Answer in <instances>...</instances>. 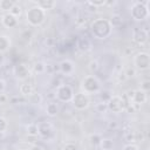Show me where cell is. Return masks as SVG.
<instances>
[{"label": "cell", "mask_w": 150, "mask_h": 150, "mask_svg": "<svg viewBox=\"0 0 150 150\" xmlns=\"http://www.w3.org/2000/svg\"><path fill=\"white\" fill-rule=\"evenodd\" d=\"M7 100H8L7 95L4 94V93H0V103L1 104H5V103H7Z\"/></svg>", "instance_id": "cell-34"}, {"label": "cell", "mask_w": 150, "mask_h": 150, "mask_svg": "<svg viewBox=\"0 0 150 150\" xmlns=\"http://www.w3.org/2000/svg\"><path fill=\"white\" fill-rule=\"evenodd\" d=\"M16 2L14 0H1L0 1V9L4 11V12H7L9 13L11 9L13 8V6L15 5Z\"/></svg>", "instance_id": "cell-20"}, {"label": "cell", "mask_w": 150, "mask_h": 150, "mask_svg": "<svg viewBox=\"0 0 150 150\" xmlns=\"http://www.w3.org/2000/svg\"><path fill=\"white\" fill-rule=\"evenodd\" d=\"M1 23L6 28H15L18 26V18L12 15L11 13H5L1 16Z\"/></svg>", "instance_id": "cell-13"}, {"label": "cell", "mask_w": 150, "mask_h": 150, "mask_svg": "<svg viewBox=\"0 0 150 150\" xmlns=\"http://www.w3.org/2000/svg\"><path fill=\"white\" fill-rule=\"evenodd\" d=\"M100 146L102 150H112L114 146V142L110 138H102L100 142Z\"/></svg>", "instance_id": "cell-22"}, {"label": "cell", "mask_w": 150, "mask_h": 150, "mask_svg": "<svg viewBox=\"0 0 150 150\" xmlns=\"http://www.w3.org/2000/svg\"><path fill=\"white\" fill-rule=\"evenodd\" d=\"M35 5L39 6L41 9H43L46 12V11L53 9L56 6V1H53V0H41V1H36Z\"/></svg>", "instance_id": "cell-18"}, {"label": "cell", "mask_w": 150, "mask_h": 150, "mask_svg": "<svg viewBox=\"0 0 150 150\" xmlns=\"http://www.w3.org/2000/svg\"><path fill=\"white\" fill-rule=\"evenodd\" d=\"M13 73L15 75V77L19 79V80H26L29 76V69L23 63H18L16 66H14Z\"/></svg>", "instance_id": "cell-10"}, {"label": "cell", "mask_w": 150, "mask_h": 150, "mask_svg": "<svg viewBox=\"0 0 150 150\" xmlns=\"http://www.w3.org/2000/svg\"><path fill=\"white\" fill-rule=\"evenodd\" d=\"M89 5H91L93 7H98V6H103V5H105V1L104 0H100V1H87Z\"/></svg>", "instance_id": "cell-32"}, {"label": "cell", "mask_w": 150, "mask_h": 150, "mask_svg": "<svg viewBox=\"0 0 150 150\" xmlns=\"http://www.w3.org/2000/svg\"><path fill=\"white\" fill-rule=\"evenodd\" d=\"M30 150H43L40 145H33L32 148H30Z\"/></svg>", "instance_id": "cell-36"}, {"label": "cell", "mask_w": 150, "mask_h": 150, "mask_svg": "<svg viewBox=\"0 0 150 150\" xmlns=\"http://www.w3.org/2000/svg\"><path fill=\"white\" fill-rule=\"evenodd\" d=\"M74 69H75L74 63L70 60H63V61H61V63H60V70H61L62 74L70 75V74L74 73Z\"/></svg>", "instance_id": "cell-15"}, {"label": "cell", "mask_w": 150, "mask_h": 150, "mask_svg": "<svg viewBox=\"0 0 150 150\" xmlns=\"http://www.w3.org/2000/svg\"><path fill=\"white\" fill-rule=\"evenodd\" d=\"M149 84H150V82H149L148 80H146V81H144V82L142 83V86H141V89H142L143 91H145V93H146V91L149 90Z\"/></svg>", "instance_id": "cell-33"}, {"label": "cell", "mask_w": 150, "mask_h": 150, "mask_svg": "<svg viewBox=\"0 0 150 150\" xmlns=\"http://www.w3.org/2000/svg\"><path fill=\"white\" fill-rule=\"evenodd\" d=\"M39 136L42 138H50L55 134V127L50 121H42L38 123Z\"/></svg>", "instance_id": "cell-9"}, {"label": "cell", "mask_w": 150, "mask_h": 150, "mask_svg": "<svg viewBox=\"0 0 150 150\" xmlns=\"http://www.w3.org/2000/svg\"><path fill=\"white\" fill-rule=\"evenodd\" d=\"M12 46V40L8 35H0V54L6 53Z\"/></svg>", "instance_id": "cell-16"}, {"label": "cell", "mask_w": 150, "mask_h": 150, "mask_svg": "<svg viewBox=\"0 0 150 150\" xmlns=\"http://www.w3.org/2000/svg\"><path fill=\"white\" fill-rule=\"evenodd\" d=\"M90 33L97 40H105L112 33V27L109 22V19L98 18L90 23Z\"/></svg>", "instance_id": "cell-1"}, {"label": "cell", "mask_w": 150, "mask_h": 150, "mask_svg": "<svg viewBox=\"0 0 150 150\" xmlns=\"http://www.w3.org/2000/svg\"><path fill=\"white\" fill-rule=\"evenodd\" d=\"M76 47H77V49L80 52L86 53V52H88V50L91 49V42H90V40L88 38L81 36V38H79V40L76 42Z\"/></svg>", "instance_id": "cell-14"}, {"label": "cell", "mask_w": 150, "mask_h": 150, "mask_svg": "<svg viewBox=\"0 0 150 150\" xmlns=\"http://www.w3.org/2000/svg\"><path fill=\"white\" fill-rule=\"evenodd\" d=\"M70 103L73 104V107L76 109V110H86L89 108L90 105V98H89V95L84 94L83 91H79V93H75Z\"/></svg>", "instance_id": "cell-6"}, {"label": "cell", "mask_w": 150, "mask_h": 150, "mask_svg": "<svg viewBox=\"0 0 150 150\" xmlns=\"http://www.w3.org/2000/svg\"><path fill=\"white\" fill-rule=\"evenodd\" d=\"M12 15H14V16H20L21 15V13H22V7L19 5V4H15L14 6H13V8L11 9V12H9Z\"/></svg>", "instance_id": "cell-25"}, {"label": "cell", "mask_w": 150, "mask_h": 150, "mask_svg": "<svg viewBox=\"0 0 150 150\" xmlns=\"http://www.w3.org/2000/svg\"><path fill=\"white\" fill-rule=\"evenodd\" d=\"M55 96H56L57 101L63 102V103H68V102L71 101V98L74 96V90H73V88L69 84L63 83V84H60L56 88Z\"/></svg>", "instance_id": "cell-8"}, {"label": "cell", "mask_w": 150, "mask_h": 150, "mask_svg": "<svg viewBox=\"0 0 150 150\" xmlns=\"http://www.w3.org/2000/svg\"><path fill=\"white\" fill-rule=\"evenodd\" d=\"M20 150H30V148H22V149H20Z\"/></svg>", "instance_id": "cell-37"}, {"label": "cell", "mask_w": 150, "mask_h": 150, "mask_svg": "<svg viewBox=\"0 0 150 150\" xmlns=\"http://www.w3.org/2000/svg\"><path fill=\"white\" fill-rule=\"evenodd\" d=\"M101 139H102V137H101L98 134H91V135L89 136V141H90V143L94 144V145H100Z\"/></svg>", "instance_id": "cell-26"}, {"label": "cell", "mask_w": 150, "mask_h": 150, "mask_svg": "<svg viewBox=\"0 0 150 150\" xmlns=\"http://www.w3.org/2000/svg\"><path fill=\"white\" fill-rule=\"evenodd\" d=\"M89 70L90 71H93V73H95V71H97L98 70V68H100V64H98V62L96 61V60H93V61H90L89 62Z\"/></svg>", "instance_id": "cell-29"}, {"label": "cell", "mask_w": 150, "mask_h": 150, "mask_svg": "<svg viewBox=\"0 0 150 150\" xmlns=\"http://www.w3.org/2000/svg\"><path fill=\"white\" fill-rule=\"evenodd\" d=\"M122 150H139V148L136 144H134V143H128V144H125L123 146Z\"/></svg>", "instance_id": "cell-31"}, {"label": "cell", "mask_w": 150, "mask_h": 150, "mask_svg": "<svg viewBox=\"0 0 150 150\" xmlns=\"http://www.w3.org/2000/svg\"><path fill=\"white\" fill-rule=\"evenodd\" d=\"M8 128V122L5 117L0 116V134H4Z\"/></svg>", "instance_id": "cell-28"}, {"label": "cell", "mask_w": 150, "mask_h": 150, "mask_svg": "<svg viewBox=\"0 0 150 150\" xmlns=\"http://www.w3.org/2000/svg\"><path fill=\"white\" fill-rule=\"evenodd\" d=\"M109 22H110V25H111L112 28H118V27H121L122 23H123V18H122V15H120V14H114V15L111 16V19L109 20Z\"/></svg>", "instance_id": "cell-21"}, {"label": "cell", "mask_w": 150, "mask_h": 150, "mask_svg": "<svg viewBox=\"0 0 150 150\" xmlns=\"http://www.w3.org/2000/svg\"><path fill=\"white\" fill-rule=\"evenodd\" d=\"M26 20L30 26L39 27L46 20V12L41 9L39 6L34 5L28 9H26Z\"/></svg>", "instance_id": "cell-2"}, {"label": "cell", "mask_w": 150, "mask_h": 150, "mask_svg": "<svg viewBox=\"0 0 150 150\" xmlns=\"http://www.w3.org/2000/svg\"><path fill=\"white\" fill-rule=\"evenodd\" d=\"M95 110L97 112H105L108 110V107H107V102H102L100 101L98 103L95 104Z\"/></svg>", "instance_id": "cell-24"}, {"label": "cell", "mask_w": 150, "mask_h": 150, "mask_svg": "<svg viewBox=\"0 0 150 150\" xmlns=\"http://www.w3.org/2000/svg\"><path fill=\"white\" fill-rule=\"evenodd\" d=\"M81 89L84 94H95L101 90V83L95 75H87L81 81Z\"/></svg>", "instance_id": "cell-3"}, {"label": "cell", "mask_w": 150, "mask_h": 150, "mask_svg": "<svg viewBox=\"0 0 150 150\" xmlns=\"http://www.w3.org/2000/svg\"><path fill=\"white\" fill-rule=\"evenodd\" d=\"M59 110H60V108L56 102H48L46 105V112L49 117H55L59 114Z\"/></svg>", "instance_id": "cell-17"}, {"label": "cell", "mask_w": 150, "mask_h": 150, "mask_svg": "<svg viewBox=\"0 0 150 150\" xmlns=\"http://www.w3.org/2000/svg\"><path fill=\"white\" fill-rule=\"evenodd\" d=\"M130 15H131V19L135 20V21H144L150 16V13L146 9L144 2L136 1L131 5Z\"/></svg>", "instance_id": "cell-4"}, {"label": "cell", "mask_w": 150, "mask_h": 150, "mask_svg": "<svg viewBox=\"0 0 150 150\" xmlns=\"http://www.w3.org/2000/svg\"><path fill=\"white\" fill-rule=\"evenodd\" d=\"M146 93L143 91L142 89H137V90H132V95H131V100L132 103L131 104H137V105H142L143 103L146 102Z\"/></svg>", "instance_id": "cell-12"}, {"label": "cell", "mask_w": 150, "mask_h": 150, "mask_svg": "<svg viewBox=\"0 0 150 150\" xmlns=\"http://www.w3.org/2000/svg\"><path fill=\"white\" fill-rule=\"evenodd\" d=\"M5 89H6V82L2 79H0V93H4Z\"/></svg>", "instance_id": "cell-35"}, {"label": "cell", "mask_w": 150, "mask_h": 150, "mask_svg": "<svg viewBox=\"0 0 150 150\" xmlns=\"http://www.w3.org/2000/svg\"><path fill=\"white\" fill-rule=\"evenodd\" d=\"M62 150H79V146L75 143H66L63 145Z\"/></svg>", "instance_id": "cell-30"}, {"label": "cell", "mask_w": 150, "mask_h": 150, "mask_svg": "<svg viewBox=\"0 0 150 150\" xmlns=\"http://www.w3.org/2000/svg\"><path fill=\"white\" fill-rule=\"evenodd\" d=\"M45 70H46V66H45L43 62H36V63L34 64V71H35V73L41 74V73H43Z\"/></svg>", "instance_id": "cell-27"}, {"label": "cell", "mask_w": 150, "mask_h": 150, "mask_svg": "<svg viewBox=\"0 0 150 150\" xmlns=\"http://www.w3.org/2000/svg\"><path fill=\"white\" fill-rule=\"evenodd\" d=\"M148 36H149L148 30L144 29V28H135L134 32H132V39H134V41L137 42V43H139V45L144 43L148 40Z\"/></svg>", "instance_id": "cell-11"}, {"label": "cell", "mask_w": 150, "mask_h": 150, "mask_svg": "<svg viewBox=\"0 0 150 150\" xmlns=\"http://www.w3.org/2000/svg\"><path fill=\"white\" fill-rule=\"evenodd\" d=\"M27 135L28 136H38L39 135V130H38V123H30L27 125Z\"/></svg>", "instance_id": "cell-23"}, {"label": "cell", "mask_w": 150, "mask_h": 150, "mask_svg": "<svg viewBox=\"0 0 150 150\" xmlns=\"http://www.w3.org/2000/svg\"><path fill=\"white\" fill-rule=\"evenodd\" d=\"M20 94L22 96H26V97H30L33 95V86L30 83H22L20 86Z\"/></svg>", "instance_id": "cell-19"}, {"label": "cell", "mask_w": 150, "mask_h": 150, "mask_svg": "<svg viewBox=\"0 0 150 150\" xmlns=\"http://www.w3.org/2000/svg\"><path fill=\"white\" fill-rule=\"evenodd\" d=\"M107 107H108L109 111H111L114 114H120L127 108V102H125L123 96L112 95L109 98V101L107 102Z\"/></svg>", "instance_id": "cell-5"}, {"label": "cell", "mask_w": 150, "mask_h": 150, "mask_svg": "<svg viewBox=\"0 0 150 150\" xmlns=\"http://www.w3.org/2000/svg\"><path fill=\"white\" fill-rule=\"evenodd\" d=\"M134 67L139 71L148 70L150 68V55L146 52H139L134 56Z\"/></svg>", "instance_id": "cell-7"}]
</instances>
